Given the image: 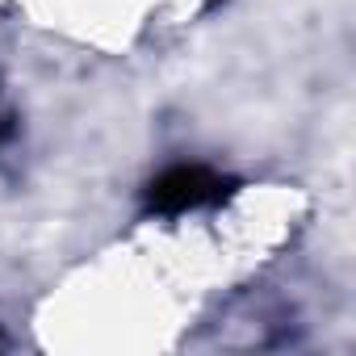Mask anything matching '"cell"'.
Returning <instances> with one entry per match:
<instances>
[{
    "label": "cell",
    "instance_id": "6da1fadb",
    "mask_svg": "<svg viewBox=\"0 0 356 356\" xmlns=\"http://www.w3.org/2000/svg\"><path fill=\"white\" fill-rule=\"evenodd\" d=\"M231 189H235V181H227V176H218L210 168H197V163H181V168H168L163 176H155L147 185V210L189 214V210L222 202Z\"/></svg>",
    "mask_w": 356,
    "mask_h": 356
},
{
    "label": "cell",
    "instance_id": "7a4b0ae2",
    "mask_svg": "<svg viewBox=\"0 0 356 356\" xmlns=\"http://www.w3.org/2000/svg\"><path fill=\"white\" fill-rule=\"evenodd\" d=\"M5 138H13V109L0 101V143H5Z\"/></svg>",
    "mask_w": 356,
    "mask_h": 356
}]
</instances>
